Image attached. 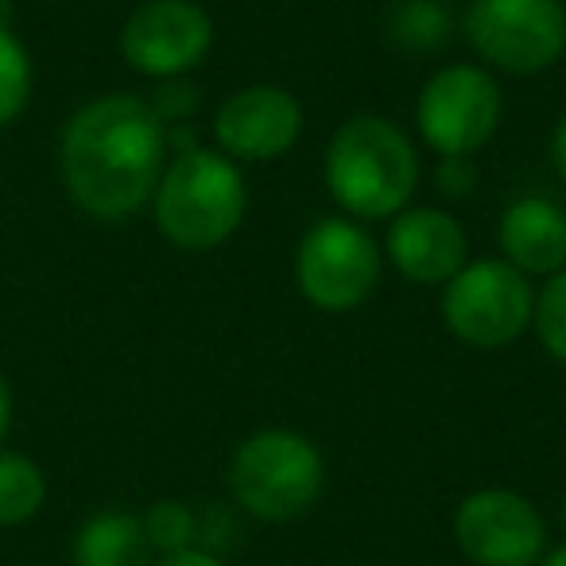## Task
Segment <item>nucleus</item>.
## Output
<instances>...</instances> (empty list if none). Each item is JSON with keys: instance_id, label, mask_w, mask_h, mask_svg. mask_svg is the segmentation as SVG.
Returning a JSON list of instances; mask_svg holds the SVG:
<instances>
[{"instance_id": "obj_20", "label": "nucleus", "mask_w": 566, "mask_h": 566, "mask_svg": "<svg viewBox=\"0 0 566 566\" xmlns=\"http://www.w3.org/2000/svg\"><path fill=\"white\" fill-rule=\"evenodd\" d=\"M198 90L190 78H167V82H156V94L148 97L151 113L164 120V128H175V125H187L198 109Z\"/></svg>"}, {"instance_id": "obj_17", "label": "nucleus", "mask_w": 566, "mask_h": 566, "mask_svg": "<svg viewBox=\"0 0 566 566\" xmlns=\"http://www.w3.org/2000/svg\"><path fill=\"white\" fill-rule=\"evenodd\" d=\"M388 32L403 51H434L450 35V12L442 9V0H396Z\"/></svg>"}, {"instance_id": "obj_8", "label": "nucleus", "mask_w": 566, "mask_h": 566, "mask_svg": "<svg viewBox=\"0 0 566 566\" xmlns=\"http://www.w3.org/2000/svg\"><path fill=\"white\" fill-rule=\"evenodd\" d=\"M504 120V90L489 66L450 63L419 86L416 136L439 159L478 156Z\"/></svg>"}, {"instance_id": "obj_11", "label": "nucleus", "mask_w": 566, "mask_h": 566, "mask_svg": "<svg viewBox=\"0 0 566 566\" xmlns=\"http://www.w3.org/2000/svg\"><path fill=\"white\" fill-rule=\"evenodd\" d=\"M307 128L300 97L275 82L241 86L213 113V148L233 164H275L300 144Z\"/></svg>"}, {"instance_id": "obj_27", "label": "nucleus", "mask_w": 566, "mask_h": 566, "mask_svg": "<svg viewBox=\"0 0 566 566\" xmlns=\"http://www.w3.org/2000/svg\"><path fill=\"white\" fill-rule=\"evenodd\" d=\"M558 520H563V532H566V493H563V501H558Z\"/></svg>"}, {"instance_id": "obj_14", "label": "nucleus", "mask_w": 566, "mask_h": 566, "mask_svg": "<svg viewBox=\"0 0 566 566\" xmlns=\"http://www.w3.org/2000/svg\"><path fill=\"white\" fill-rule=\"evenodd\" d=\"M151 543L136 512L102 509L74 532V566H151Z\"/></svg>"}, {"instance_id": "obj_16", "label": "nucleus", "mask_w": 566, "mask_h": 566, "mask_svg": "<svg viewBox=\"0 0 566 566\" xmlns=\"http://www.w3.org/2000/svg\"><path fill=\"white\" fill-rule=\"evenodd\" d=\"M35 86V66L28 48L9 24V9H0V128H9L20 120V113L32 102Z\"/></svg>"}, {"instance_id": "obj_5", "label": "nucleus", "mask_w": 566, "mask_h": 566, "mask_svg": "<svg viewBox=\"0 0 566 566\" xmlns=\"http://www.w3.org/2000/svg\"><path fill=\"white\" fill-rule=\"evenodd\" d=\"M442 326L465 349H509L532 331L535 283L501 256L465 260L462 272L442 283Z\"/></svg>"}, {"instance_id": "obj_18", "label": "nucleus", "mask_w": 566, "mask_h": 566, "mask_svg": "<svg viewBox=\"0 0 566 566\" xmlns=\"http://www.w3.org/2000/svg\"><path fill=\"white\" fill-rule=\"evenodd\" d=\"M144 535H148L156 555H171V551L198 547V512L179 496H164L140 516Z\"/></svg>"}, {"instance_id": "obj_3", "label": "nucleus", "mask_w": 566, "mask_h": 566, "mask_svg": "<svg viewBox=\"0 0 566 566\" xmlns=\"http://www.w3.org/2000/svg\"><path fill=\"white\" fill-rule=\"evenodd\" d=\"M249 182L244 167L218 148H190L167 156L151 195V218L179 252H213L244 226Z\"/></svg>"}, {"instance_id": "obj_24", "label": "nucleus", "mask_w": 566, "mask_h": 566, "mask_svg": "<svg viewBox=\"0 0 566 566\" xmlns=\"http://www.w3.org/2000/svg\"><path fill=\"white\" fill-rule=\"evenodd\" d=\"M551 164H555V175L566 182V109L563 117L555 120V128H551Z\"/></svg>"}, {"instance_id": "obj_13", "label": "nucleus", "mask_w": 566, "mask_h": 566, "mask_svg": "<svg viewBox=\"0 0 566 566\" xmlns=\"http://www.w3.org/2000/svg\"><path fill=\"white\" fill-rule=\"evenodd\" d=\"M496 249L527 280H547L566 268V210L547 195H520L496 221Z\"/></svg>"}, {"instance_id": "obj_22", "label": "nucleus", "mask_w": 566, "mask_h": 566, "mask_svg": "<svg viewBox=\"0 0 566 566\" xmlns=\"http://www.w3.org/2000/svg\"><path fill=\"white\" fill-rule=\"evenodd\" d=\"M434 182L447 198H465L473 187H478V167H473V156H450L439 159L434 167Z\"/></svg>"}, {"instance_id": "obj_15", "label": "nucleus", "mask_w": 566, "mask_h": 566, "mask_svg": "<svg viewBox=\"0 0 566 566\" xmlns=\"http://www.w3.org/2000/svg\"><path fill=\"white\" fill-rule=\"evenodd\" d=\"M48 504V473L17 450H0V527H20Z\"/></svg>"}, {"instance_id": "obj_21", "label": "nucleus", "mask_w": 566, "mask_h": 566, "mask_svg": "<svg viewBox=\"0 0 566 566\" xmlns=\"http://www.w3.org/2000/svg\"><path fill=\"white\" fill-rule=\"evenodd\" d=\"M237 535H241V524L226 504H210V509L198 512V547L221 555L229 543H237Z\"/></svg>"}, {"instance_id": "obj_4", "label": "nucleus", "mask_w": 566, "mask_h": 566, "mask_svg": "<svg viewBox=\"0 0 566 566\" xmlns=\"http://www.w3.org/2000/svg\"><path fill=\"white\" fill-rule=\"evenodd\" d=\"M229 496L252 520L287 524L300 520L326 493V458L303 431L260 427L229 458Z\"/></svg>"}, {"instance_id": "obj_10", "label": "nucleus", "mask_w": 566, "mask_h": 566, "mask_svg": "<svg viewBox=\"0 0 566 566\" xmlns=\"http://www.w3.org/2000/svg\"><path fill=\"white\" fill-rule=\"evenodd\" d=\"M454 543L473 566H535L547 551V520L520 489H473L454 509Z\"/></svg>"}, {"instance_id": "obj_6", "label": "nucleus", "mask_w": 566, "mask_h": 566, "mask_svg": "<svg viewBox=\"0 0 566 566\" xmlns=\"http://www.w3.org/2000/svg\"><path fill=\"white\" fill-rule=\"evenodd\" d=\"M385 275V249L365 221L318 218L295 249V287L323 315H349L373 300Z\"/></svg>"}, {"instance_id": "obj_19", "label": "nucleus", "mask_w": 566, "mask_h": 566, "mask_svg": "<svg viewBox=\"0 0 566 566\" xmlns=\"http://www.w3.org/2000/svg\"><path fill=\"white\" fill-rule=\"evenodd\" d=\"M532 331L539 338L543 354L566 369V268L535 287V315Z\"/></svg>"}, {"instance_id": "obj_2", "label": "nucleus", "mask_w": 566, "mask_h": 566, "mask_svg": "<svg viewBox=\"0 0 566 566\" xmlns=\"http://www.w3.org/2000/svg\"><path fill=\"white\" fill-rule=\"evenodd\" d=\"M419 148L408 128L380 113H354L334 128L323 182L338 213L354 221H388L408 210L419 190Z\"/></svg>"}, {"instance_id": "obj_9", "label": "nucleus", "mask_w": 566, "mask_h": 566, "mask_svg": "<svg viewBox=\"0 0 566 566\" xmlns=\"http://www.w3.org/2000/svg\"><path fill=\"white\" fill-rule=\"evenodd\" d=\"M213 17L198 0H140L120 24V59L151 82L190 78L213 51Z\"/></svg>"}, {"instance_id": "obj_12", "label": "nucleus", "mask_w": 566, "mask_h": 566, "mask_svg": "<svg viewBox=\"0 0 566 566\" xmlns=\"http://www.w3.org/2000/svg\"><path fill=\"white\" fill-rule=\"evenodd\" d=\"M385 260L416 287H442L470 260L462 221L442 206H408L385 229Z\"/></svg>"}, {"instance_id": "obj_25", "label": "nucleus", "mask_w": 566, "mask_h": 566, "mask_svg": "<svg viewBox=\"0 0 566 566\" xmlns=\"http://www.w3.org/2000/svg\"><path fill=\"white\" fill-rule=\"evenodd\" d=\"M9 427H12V388H9V377L0 373V442H4Z\"/></svg>"}, {"instance_id": "obj_7", "label": "nucleus", "mask_w": 566, "mask_h": 566, "mask_svg": "<svg viewBox=\"0 0 566 566\" xmlns=\"http://www.w3.org/2000/svg\"><path fill=\"white\" fill-rule=\"evenodd\" d=\"M465 43L496 74L535 78L566 55L563 0H473L462 17Z\"/></svg>"}, {"instance_id": "obj_23", "label": "nucleus", "mask_w": 566, "mask_h": 566, "mask_svg": "<svg viewBox=\"0 0 566 566\" xmlns=\"http://www.w3.org/2000/svg\"><path fill=\"white\" fill-rule=\"evenodd\" d=\"M151 566H229V563L206 547H187V551H171V555H159Z\"/></svg>"}, {"instance_id": "obj_1", "label": "nucleus", "mask_w": 566, "mask_h": 566, "mask_svg": "<svg viewBox=\"0 0 566 566\" xmlns=\"http://www.w3.org/2000/svg\"><path fill=\"white\" fill-rule=\"evenodd\" d=\"M167 167V128L148 97L102 94L66 117L59 136V175L86 218L128 221L151 206Z\"/></svg>"}, {"instance_id": "obj_26", "label": "nucleus", "mask_w": 566, "mask_h": 566, "mask_svg": "<svg viewBox=\"0 0 566 566\" xmlns=\"http://www.w3.org/2000/svg\"><path fill=\"white\" fill-rule=\"evenodd\" d=\"M535 566H566V539L558 543V547H547L543 551V558Z\"/></svg>"}]
</instances>
